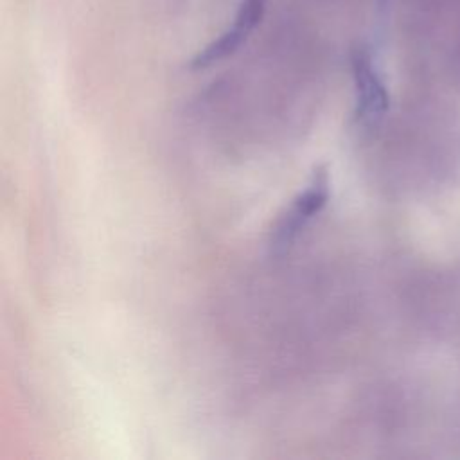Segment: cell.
Returning a JSON list of instances; mask_svg holds the SVG:
<instances>
[{
  "instance_id": "cell-2",
  "label": "cell",
  "mask_w": 460,
  "mask_h": 460,
  "mask_svg": "<svg viewBox=\"0 0 460 460\" xmlns=\"http://www.w3.org/2000/svg\"><path fill=\"white\" fill-rule=\"evenodd\" d=\"M352 75L356 84V117L365 126L377 124L388 110V92L381 81L372 58L358 49L352 54Z\"/></svg>"
},
{
  "instance_id": "cell-1",
  "label": "cell",
  "mask_w": 460,
  "mask_h": 460,
  "mask_svg": "<svg viewBox=\"0 0 460 460\" xmlns=\"http://www.w3.org/2000/svg\"><path fill=\"white\" fill-rule=\"evenodd\" d=\"M331 196V178L325 165H316L309 183L300 190L291 205L280 214L270 235V248L275 253L288 252L305 226L323 210Z\"/></svg>"
},
{
  "instance_id": "cell-3",
  "label": "cell",
  "mask_w": 460,
  "mask_h": 460,
  "mask_svg": "<svg viewBox=\"0 0 460 460\" xmlns=\"http://www.w3.org/2000/svg\"><path fill=\"white\" fill-rule=\"evenodd\" d=\"M266 11V0H241L234 25L243 29L248 36L261 23Z\"/></svg>"
}]
</instances>
